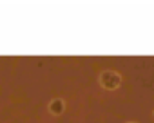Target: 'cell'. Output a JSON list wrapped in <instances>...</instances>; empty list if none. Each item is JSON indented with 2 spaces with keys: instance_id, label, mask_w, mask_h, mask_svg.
Returning a JSON list of instances; mask_svg holds the SVG:
<instances>
[{
  "instance_id": "3957f363",
  "label": "cell",
  "mask_w": 154,
  "mask_h": 123,
  "mask_svg": "<svg viewBox=\"0 0 154 123\" xmlns=\"http://www.w3.org/2000/svg\"><path fill=\"white\" fill-rule=\"evenodd\" d=\"M127 123H136V121H127Z\"/></svg>"
},
{
  "instance_id": "7a4b0ae2",
  "label": "cell",
  "mask_w": 154,
  "mask_h": 123,
  "mask_svg": "<svg viewBox=\"0 0 154 123\" xmlns=\"http://www.w3.org/2000/svg\"><path fill=\"white\" fill-rule=\"evenodd\" d=\"M51 112H54V114H60L62 110H63V101L62 100H54L53 103H51Z\"/></svg>"
},
{
  "instance_id": "6da1fadb",
  "label": "cell",
  "mask_w": 154,
  "mask_h": 123,
  "mask_svg": "<svg viewBox=\"0 0 154 123\" xmlns=\"http://www.w3.org/2000/svg\"><path fill=\"white\" fill-rule=\"evenodd\" d=\"M100 83H102L103 89H107V91H114V89L120 87V83H122V76L116 74V73H112V71H107V73H103V74L100 76Z\"/></svg>"
},
{
  "instance_id": "277c9868",
  "label": "cell",
  "mask_w": 154,
  "mask_h": 123,
  "mask_svg": "<svg viewBox=\"0 0 154 123\" xmlns=\"http://www.w3.org/2000/svg\"><path fill=\"white\" fill-rule=\"evenodd\" d=\"M152 118H154V112H152Z\"/></svg>"
}]
</instances>
